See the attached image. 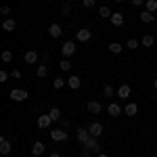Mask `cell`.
Masks as SVG:
<instances>
[{"mask_svg":"<svg viewBox=\"0 0 157 157\" xmlns=\"http://www.w3.org/2000/svg\"><path fill=\"white\" fill-rule=\"evenodd\" d=\"M103 94H105V97H113V86H103Z\"/></svg>","mask_w":157,"mask_h":157,"instance_id":"cell-32","label":"cell"},{"mask_svg":"<svg viewBox=\"0 0 157 157\" xmlns=\"http://www.w3.org/2000/svg\"><path fill=\"white\" fill-rule=\"evenodd\" d=\"M50 138L55 140V143H65L67 138H69V134L65 128H57V130H50Z\"/></svg>","mask_w":157,"mask_h":157,"instance_id":"cell-1","label":"cell"},{"mask_svg":"<svg viewBox=\"0 0 157 157\" xmlns=\"http://www.w3.org/2000/svg\"><path fill=\"white\" fill-rule=\"evenodd\" d=\"M63 84H65V80H63V78H55V82H52V86H55L57 90H61V88H63Z\"/></svg>","mask_w":157,"mask_h":157,"instance_id":"cell-31","label":"cell"},{"mask_svg":"<svg viewBox=\"0 0 157 157\" xmlns=\"http://www.w3.org/2000/svg\"><path fill=\"white\" fill-rule=\"evenodd\" d=\"M98 15H101L103 19H111V15H113V13H111L109 6H101V9H98Z\"/></svg>","mask_w":157,"mask_h":157,"instance_id":"cell-25","label":"cell"},{"mask_svg":"<svg viewBox=\"0 0 157 157\" xmlns=\"http://www.w3.org/2000/svg\"><path fill=\"white\" fill-rule=\"evenodd\" d=\"M75 138H78V143H80V145L84 147L86 143L92 138V136H90V130H88V128H78V132H75Z\"/></svg>","mask_w":157,"mask_h":157,"instance_id":"cell-4","label":"cell"},{"mask_svg":"<svg viewBox=\"0 0 157 157\" xmlns=\"http://www.w3.org/2000/svg\"><path fill=\"white\" fill-rule=\"evenodd\" d=\"M82 157H92V151H88V149H82Z\"/></svg>","mask_w":157,"mask_h":157,"instance_id":"cell-38","label":"cell"},{"mask_svg":"<svg viewBox=\"0 0 157 157\" xmlns=\"http://www.w3.org/2000/svg\"><path fill=\"white\" fill-rule=\"evenodd\" d=\"M44 151H46V145H44V143H40V140H36V143L32 145V153H34L36 157H40Z\"/></svg>","mask_w":157,"mask_h":157,"instance_id":"cell-11","label":"cell"},{"mask_svg":"<svg viewBox=\"0 0 157 157\" xmlns=\"http://www.w3.org/2000/svg\"><path fill=\"white\" fill-rule=\"evenodd\" d=\"M90 38H92V32L86 29V27H80V29L75 32V40H78V42H90Z\"/></svg>","mask_w":157,"mask_h":157,"instance_id":"cell-5","label":"cell"},{"mask_svg":"<svg viewBox=\"0 0 157 157\" xmlns=\"http://www.w3.org/2000/svg\"><path fill=\"white\" fill-rule=\"evenodd\" d=\"M59 67H61V71H69V69H71V63H69L67 59H61Z\"/></svg>","mask_w":157,"mask_h":157,"instance_id":"cell-28","label":"cell"},{"mask_svg":"<svg viewBox=\"0 0 157 157\" xmlns=\"http://www.w3.org/2000/svg\"><path fill=\"white\" fill-rule=\"evenodd\" d=\"M153 44H155V38L151 36V34H145V36H143V40H140V46H145V48H151Z\"/></svg>","mask_w":157,"mask_h":157,"instance_id":"cell-18","label":"cell"},{"mask_svg":"<svg viewBox=\"0 0 157 157\" xmlns=\"http://www.w3.org/2000/svg\"><path fill=\"white\" fill-rule=\"evenodd\" d=\"M11 78H13V80H19V78H21V69H13Z\"/></svg>","mask_w":157,"mask_h":157,"instance_id":"cell-34","label":"cell"},{"mask_svg":"<svg viewBox=\"0 0 157 157\" xmlns=\"http://www.w3.org/2000/svg\"><path fill=\"white\" fill-rule=\"evenodd\" d=\"M9 78H11V73H9V71H0V82H2V84H4Z\"/></svg>","mask_w":157,"mask_h":157,"instance_id":"cell-33","label":"cell"},{"mask_svg":"<svg viewBox=\"0 0 157 157\" xmlns=\"http://www.w3.org/2000/svg\"><path fill=\"white\" fill-rule=\"evenodd\" d=\"M0 59H2V63H11V61H13V52H11V50H2Z\"/></svg>","mask_w":157,"mask_h":157,"instance_id":"cell-26","label":"cell"},{"mask_svg":"<svg viewBox=\"0 0 157 157\" xmlns=\"http://www.w3.org/2000/svg\"><path fill=\"white\" fill-rule=\"evenodd\" d=\"M124 113H126L128 117H134V115L138 113V105H136V103H128V105L124 107Z\"/></svg>","mask_w":157,"mask_h":157,"instance_id":"cell-12","label":"cell"},{"mask_svg":"<svg viewBox=\"0 0 157 157\" xmlns=\"http://www.w3.org/2000/svg\"><path fill=\"white\" fill-rule=\"evenodd\" d=\"M84 149H88V151H92V153H103V151H101V145H98L97 143V138H90V140H88V143H86L84 145Z\"/></svg>","mask_w":157,"mask_h":157,"instance_id":"cell-9","label":"cell"},{"mask_svg":"<svg viewBox=\"0 0 157 157\" xmlns=\"http://www.w3.org/2000/svg\"><path fill=\"white\" fill-rule=\"evenodd\" d=\"M46 2H52V0H46Z\"/></svg>","mask_w":157,"mask_h":157,"instance_id":"cell-44","label":"cell"},{"mask_svg":"<svg viewBox=\"0 0 157 157\" xmlns=\"http://www.w3.org/2000/svg\"><path fill=\"white\" fill-rule=\"evenodd\" d=\"M140 21H143V23H153V21H155V15L149 13V11H143L140 13Z\"/></svg>","mask_w":157,"mask_h":157,"instance_id":"cell-21","label":"cell"},{"mask_svg":"<svg viewBox=\"0 0 157 157\" xmlns=\"http://www.w3.org/2000/svg\"><path fill=\"white\" fill-rule=\"evenodd\" d=\"M9 97H11L15 103H21V101H25V98L29 97V92H27V90H23V88H15V90H11V92H9Z\"/></svg>","mask_w":157,"mask_h":157,"instance_id":"cell-3","label":"cell"},{"mask_svg":"<svg viewBox=\"0 0 157 157\" xmlns=\"http://www.w3.org/2000/svg\"><path fill=\"white\" fill-rule=\"evenodd\" d=\"M94 6V0H84V9H92Z\"/></svg>","mask_w":157,"mask_h":157,"instance_id":"cell-36","label":"cell"},{"mask_svg":"<svg viewBox=\"0 0 157 157\" xmlns=\"http://www.w3.org/2000/svg\"><path fill=\"white\" fill-rule=\"evenodd\" d=\"M147 11H149V13H155L157 11V0H147Z\"/></svg>","mask_w":157,"mask_h":157,"instance_id":"cell-29","label":"cell"},{"mask_svg":"<svg viewBox=\"0 0 157 157\" xmlns=\"http://www.w3.org/2000/svg\"><path fill=\"white\" fill-rule=\"evenodd\" d=\"M107 48H109V52H113V55H120L121 50H124V46H121L120 42H111Z\"/></svg>","mask_w":157,"mask_h":157,"instance_id":"cell-22","label":"cell"},{"mask_svg":"<svg viewBox=\"0 0 157 157\" xmlns=\"http://www.w3.org/2000/svg\"><path fill=\"white\" fill-rule=\"evenodd\" d=\"M52 126V117H50V113H42L40 117H38V128H42V130H46Z\"/></svg>","mask_w":157,"mask_h":157,"instance_id":"cell-6","label":"cell"},{"mask_svg":"<svg viewBox=\"0 0 157 157\" xmlns=\"http://www.w3.org/2000/svg\"><path fill=\"white\" fill-rule=\"evenodd\" d=\"M48 113H50V117H52V121H61V120H63V115H61V109H59V107H52Z\"/></svg>","mask_w":157,"mask_h":157,"instance_id":"cell-24","label":"cell"},{"mask_svg":"<svg viewBox=\"0 0 157 157\" xmlns=\"http://www.w3.org/2000/svg\"><path fill=\"white\" fill-rule=\"evenodd\" d=\"M15 27H17L15 19H4V23H2V29H4V32H13Z\"/></svg>","mask_w":157,"mask_h":157,"instance_id":"cell-23","label":"cell"},{"mask_svg":"<svg viewBox=\"0 0 157 157\" xmlns=\"http://www.w3.org/2000/svg\"><path fill=\"white\" fill-rule=\"evenodd\" d=\"M36 75L38 78H46V75H48V65H46V63H40L36 67Z\"/></svg>","mask_w":157,"mask_h":157,"instance_id":"cell-20","label":"cell"},{"mask_svg":"<svg viewBox=\"0 0 157 157\" xmlns=\"http://www.w3.org/2000/svg\"><path fill=\"white\" fill-rule=\"evenodd\" d=\"M88 130H90V136H92V138H98V136L103 134V124H98V121H92V124L88 126Z\"/></svg>","mask_w":157,"mask_h":157,"instance_id":"cell-8","label":"cell"},{"mask_svg":"<svg viewBox=\"0 0 157 157\" xmlns=\"http://www.w3.org/2000/svg\"><path fill=\"white\" fill-rule=\"evenodd\" d=\"M75 50H78L75 42H73V40H67V42H63V46H61V55H63V57H71V55H75Z\"/></svg>","mask_w":157,"mask_h":157,"instance_id":"cell-2","label":"cell"},{"mask_svg":"<svg viewBox=\"0 0 157 157\" xmlns=\"http://www.w3.org/2000/svg\"><path fill=\"white\" fill-rule=\"evenodd\" d=\"M69 126H71V121L67 120V117H63V120H61V128H65V130H67Z\"/></svg>","mask_w":157,"mask_h":157,"instance_id":"cell-35","label":"cell"},{"mask_svg":"<svg viewBox=\"0 0 157 157\" xmlns=\"http://www.w3.org/2000/svg\"><path fill=\"white\" fill-rule=\"evenodd\" d=\"M61 13H63V15H69V13H71V4H69V2H61Z\"/></svg>","mask_w":157,"mask_h":157,"instance_id":"cell-30","label":"cell"},{"mask_svg":"<svg viewBox=\"0 0 157 157\" xmlns=\"http://www.w3.org/2000/svg\"><path fill=\"white\" fill-rule=\"evenodd\" d=\"M115 2H124V0H115Z\"/></svg>","mask_w":157,"mask_h":157,"instance_id":"cell-43","label":"cell"},{"mask_svg":"<svg viewBox=\"0 0 157 157\" xmlns=\"http://www.w3.org/2000/svg\"><path fill=\"white\" fill-rule=\"evenodd\" d=\"M67 84H69V88L78 90V88L82 86V80H80V75H69V78H67Z\"/></svg>","mask_w":157,"mask_h":157,"instance_id":"cell-14","label":"cell"},{"mask_svg":"<svg viewBox=\"0 0 157 157\" xmlns=\"http://www.w3.org/2000/svg\"><path fill=\"white\" fill-rule=\"evenodd\" d=\"M23 61H25V63H29V65L36 63V61H38V52H36V50H27V52L23 55Z\"/></svg>","mask_w":157,"mask_h":157,"instance_id":"cell-19","label":"cell"},{"mask_svg":"<svg viewBox=\"0 0 157 157\" xmlns=\"http://www.w3.org/2000/svg\"><path fill=\"white\" fill-rule=\"evenodd\" d=\"M130 2H132V6H140V4H143L145 0H130Z\"/></svg>","mask_w":157,"mask_h":157,"instance_id":"cell-39","label":"cell"},{"mask_svg":"<svg viewBox=\"0 0 157 157\" xmlns=\"http://www.w3.org/2000/svg\"><path fill=\"white\" fill-rule=\"evenodd\" d=\"M117 97L120 98H130V84H121L117 88Z\"/></svg>","mask_w":157,"mask_h":157,"instance_id":"cell-17","label":"cell"},{"mask_svg":"<svg viewBox=\"0 0 157 157\" xmlns=\"http://www.w3.org/2000/svg\"><path fill=\"white\" fill-rule=\"evenodd\" d=\"M107 111H109V115H111V117H117V115H121V111H124V109H121L117 103H111V105L107 107Z\"/></svg>","mask_w":157,"mask_h":157,"instance_id":"cell-15","label":"cell"},{"mask_svg":"<svg viewBox=\"0 0 157 157\" xmlns=\"http://www.w3.org/2000/svg\"><path fill=\"white\" fill-rule=\"evenodd\" d=\"M97 157H109V155H107V153H98Z\"/></svg>","mask_w":157,"mask_h":157,"instance_id":"cell-41","label":"cell"},{"mask_svg":"<svg viewBox=\"0 0 157 157\" xmlns=\"http://www.w3.org/2000/svg\"><path fill=\"white\" fill-rule=\"evenodd\" d=\"M86 109H88V113H101V111H103V105H101L98 101H88Z\"/></svg>","mask_w":157,"mask_h":157,"instance_id":"cell-10","label":"cell"},{"mask_svg":"<svg viewBox=\"0 0 157 157\" xmlns=\"http://www.w3.org/2000/svg\"><path fill=\"white\" fill-rule=\"evenodd\" d=\"M48 34H50L52 38H59L61 34H63V27H61L59 23H50V25H48Z\"/></svg>","mask_w":157,"mask_h":157,"instance_id":"cell-13","label":"cell"},{"mask_svg":"<svg viewBox=\"0 0 157 157\" xmlns=\"http://www.w3.org/2000/svg\"><path fill=\"white\" fill-rule=\"evenodd\" d=\"M11 151H13V143L6 136H2V138H0V153H2V155H9Z\"/></svg>","mask_w":157,"mask_h":157,"instance_id":"cell-7","label":"cell"},{"mask_svg":"<svg viewBox=\"0 0 157 157\" xmlns=\"http://www.w3.org/2000/svg\"><path fill=\"white\" fill-rule=\"evenodd\" d=\"M153 86H155V90H157V78H155V80H153Z\"/></svg>","mask_w":157,"mask_h":157,"instance_id":"cell-42","label":"cell"},{"mask_svg":"<svg viewBox=\"0 0 157 157\" xmlns=\"http://www.w3.org/2000/svg\"><path fill=\"white\" fill-rule=\"evenodd\" d=\"M126 46H128L130 50H136L138 46H140V42H138V40H134V38H130V40L126 42Z\"/></svg>","mask_w":157,"mask_h":157,"instance_id":"cell-27","label":"cell"},{"mask_svg":"<svg viewBox=\"0 0 157 157\" xmlns=\"http://www.w3.org/2000/svg\"><path fill=\"white\" fill-rule=\"evenodd\" d=\"M109 21H111V25H115V27H121L124 25V15L121 13H113Z\"/></svg>","mask_w":157,"mask_h":157,"instance_id":"cell-16","label":"cell"},{"mask_svg":"<svg viewBox=\"0 0 157 157\" xmlns=\"http://www.w3.org/2000/svg\"><path fill=\"white\" fill-rule=\"evenodd\" d=\"M48 157H63V155H61V153H50Z\"/></svg>","mask_w":157,"mask_h":157,"instance_id":"cell-40","label":"cell"},{"mask_svg":"<svg viewBox=\"0 0 157 157\" xmlns=\"http://www.w3.org/2000/svg\"><path fill=\"white\" fill-rule=\"evenodd\" d=\"M0 13H2V15H4V17H6V15H9V13H11V9H9V6H6V4H4V6H2V9H0Z\"/></svg>","mask_w":157,"mask_h":157,"instance_id":"cell-37","label":"cell"}]
</instances>
